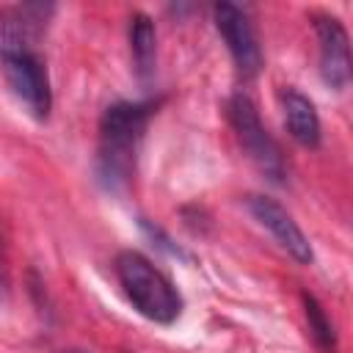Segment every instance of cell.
Wrapping results in <instances>:
<instances>
[{
    "mask_svg": "<svg viewBox=\"0 0 353 353\" xmlns=\"http://www.w3.org/2000/svg\"><path fill=\"white\" fill-rule=\"evenodd\" d=\"M55 6L22 3L0 11V63L11 94L36 119L44 121L52 110V83L47 61L36 50V39L47 28Z\"/></svg>",
    "mask_w": 353,
    "mask_h": 353,
    "instance_id": "6da1fadb",
    "label": "cell"
},
{
    "mask_svg": "<svg viewBox=\"0 0 353 353\" xmlns=\"http://www.w3.org/2000/svg\"><path fill=\"white\" fill-rule=\"evenodd\" d=\"M157 102H113L99 119V146H97V179L105 190L119 193L130 185L135 174L138 146L143 141L146 124Z\"/></svg>",
    "mask_w": 353,
    "mask_h": 353,
    "instance_id": "7a4b0ae2",
    "label": "cell"
},
{
    "mask_svg": "<svg viewBox=\"0 0 353 353\" xmlns=\"http://www.w3.org/2000/svg\"><path fill=\"white\" fill-rule=\"evenodd\" d=\"M113 273L127 295V301L132 303V309L157 323V325H171L179 320L182 314V295L174 287V281L154 268L141 251H119L113 259Z\"/></svg>",
    "mask_w": 353,
    "mask_h": 353,
    "instance_id": "3957f363",
    "label": "cell"
},
{
    "mask_svg": "<svg viewBox=\"0 0 353 353\" xmlns=\"http://www.w3.org/2000/svg\"><path fill=\"white\" fill-rule=\"evenodd\" d=\"M226 119L229 127L234 130L237 143L243 146V152L248 154V160L276 185L287 182V160L281 154L279 141L268 132V127L259 119V110L254 105V99L243 91L232 94L226 102Z\"/></svg>",
    "mask_w": 353,
    "mask_h": 353,
    "instance_id": "277c9868",
    "label": "cell"
},
{
    "mask_svg": "<svg viewBox=\"0 0 353 353\" xmlns=\"http://www.w3.org/2000/svg\"><path fill=\"white\" fill-rule=\"evenodd\" d=\"M212 19H215L221 39L226 41V50H229L240 77L243 80L256 77L262 69V47H259V36H256L251 17L234 3H215Z\"/></svg>",
    "mask_w": 353,
    "mask_h": 353,
    "instance_id": "5b68a950",
    "label": "cell"
},
{
    "mask_svg": "<svg viewBox=\"0 0 353 353\" xmlns=\"http://www.w3.org/2000/svg\"><path fill=\"white\" fill-rule=\"evenodd\" d=\"M248 204V212L254 215V221L270 232V237L298 262V265H312L314 259V251H312V243L309 237L303 234V229L298 226V221L270 196H262V193H254L245 199Z\"/></svg>",
    "mask_w": 353,
    "mask_h": 353,
    "instance_id": "8992f818",
    "label": "cell"
},
{
    "mask_svg": "<svg viewBox=\"0 0 353 353\" xmlns=\"http://www.w3.org/2000/svg\"><path fill=\"white\" fill-rule=\"evenodd\" d=\"M312 22L320 44V74L328 88L345 91L350 83V36L331 14H314Z\"/></svg>",
    "mask_w": 353,
    "mask_h": 353,
    "instance_id": "52a82bcc",
    "label": "cell"
},
{
    "mask_svg": "<svg viewBox=\"0 0 353 353\" xmlns=\"http://www.w3.org/2000/svg\"><path fill=\"white\" fill-rule=\"evenodd\" d=\"M281 110H284V124H287L290 135L301 146L317 149L323 141V124H320L314 102L306 94H301L298 88H284L281 91Z\"/></svg>",
    "mask_w": 353,
    "mask_h": 353,
    "instance_id": "ba28073f",
    "label": "cell"
},
{
    "mask_svg": "<svg viewBox=\"0 0 353 353\" xmlns=\"http://www.w3.org/2000/svg\"><path fill=\"white\" fill-rule=\"evenodd\" d=\"M127 39H130V55H132L135 77L143 85H149L154 80V72H157V28H154L152 17L143 11H135L130 17Z\"/></svg>",
    "mask_w": 353,
    "mask_h": 353,
    "instance_id": "9c48e42d",
    "label": "cell"
},
{
    "mask_svg": "<svg viewBox=\"0 0 353 353\" xmlns=\"http://www.w3.org/2000/svg\"><path fill=\"white\" fill-rule=\"evenodd\" d=\"M303 312H306V323H309V331H312L314 342L325 353H334L336 350V334H334V325H331L325 309L320 306V301L314 295H303Z\"/></svg>",
    "mask_w": 353,
    "mask_h": 353,
    "instance_id": "30bf717a",
    "label": "cell"
},
{
    "mask_svg": "<svg viewBox=\"0 0 353 353\" xmlns=\"http://www.w3.org/2000/svg\"><path fill=\"white\" fill-rule=\"evenodd\" d=\"M61 353H88V350H80V347H69V350H61Z\"/></svg>",
    "mask_w": 353,
    "mask_h": 353,
    "instance_id": "8fae6325",
    "label": "cell"
},
{
    "mask_svg": "<svg viewBox=\"0 0 353 353\" xmlns=\"http://www.w3.org/2000/svg\"><path fill=\"white\" fill-rule=\"evenodd\" d=\"M0 273H3V265H0Z\"/></svg>",
    "mask_w": 353,
    "mask_h": 353,
    "instance_id": "7c38bea8",
    "label": "cell"
}]
</instances>
